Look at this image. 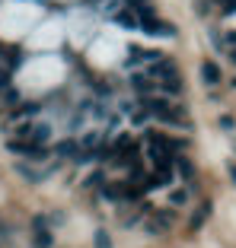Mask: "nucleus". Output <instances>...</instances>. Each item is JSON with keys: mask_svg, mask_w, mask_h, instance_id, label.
Here are the masks:
<instances>
[{"mask_svg": "<svg viewBox=\"0 0 236 248\" xmlns=\"http://www.w3.org/2000/svg\"><path fill=\"white\" fill-rule=\"evenodd\" d=\"M147 226H150V232H166V226H172V213H166V210L153 213Z\"/></svg>", "mask_w": 236, "mask_h": 248, "instance_id": "obj_4", "label": "nucleus"}, {"mask_svg": "<svg viewBox=\"0 0 236 248\" xmlns=\"http://www.w3.org/2000/svg\"><path fill=\"white\" fill-rule=\"evenodd\" d=\"M169 201H172L176 207H182L185 201H188V194H185V191H172V197H169Z\"/></svg>", "mask_w": 236, "mask_h": 248, "instance_id": "obj_12", "label": "nucleus"}, {"mask_svg": "<svg viewBox=\"0 0 236 248\" xmlns=\"http://www.w3.org/2000/svg\"><path fill=\"white\" fill-rule=\"evenodd\" d=\"M150 80H153L156 86L163 83L169 93H179V89H182V83H179V73H176V67H172L169 61H156V67L150 70Z\"/></svg>", "mask_w": 236, "mask_h": 248, "instance_id": "obj_1", "label": "nucleus"}, {"mask_svg": "<svg viewBox=\"0 0 236 248\" xmlns=\"http://www.w3.org/2000/svg\"><path fill=\"white\" fill-rule=\"evenodd\" d=\"M176 169H179V172H182L185 178H192V175H195V166H192V162H188V159H185V156H179V159H176Z\"/></svg>", "mask_w": 236, "mask_h": 248, "instance_id": "obj_10", "label": "nucleus"}, {"mask_svg": "<svg viewBox=\"0 0 236 248\" xmlns=\"http://www.w3.org/2000/svg\"><path fill=\"white\" fill-rule=\"evenodd\" d=\"M131 86L137 89V93H150V89H156V83L150 80V77H144V73H134V77H131Z\"/></svg>", "mask_w": 236, "mask_h": 248, "instance_id": "obj_7", "label": "nucleus"}, {"mask_svg": "<svg viewBox=\"0 0 236 248\" xmlns=\"http://www.w3.org/2000/svg\"><path fill=\"white\" fill-rule=\"evenodd\" d=\"M147 156H150V162H153L156 169H163V172H172V150H166V146H156V143H150L147 140Z\"/></svg>", "mask_w": 236, "mask_h": 248, "instance_id": "obj_2", "label": "nucleus"}, {"mask_svg": "<svg viewBox=\"0 0 236 248\" xmlns=\"http://www.w3.org/2000/svg\"><path fill=\"white\" fill-rule=\"evenodd\" d=\"M201 80H204L207 86H214V83H220V67H217L214 61H204V64H201Z\"/></svg>", "mask_w": 236, "mask_h": 248, "instance_id": "obj_5", "label": "nucleus"}, {"mask_svg": "<svg viewBox=\"0 0 236 248\" xmlns=\"http://www.w3.org/2000/svg\"><path fill=\"white\" fill-rule=\"evenodd\" d=\"M115 19L121 22V29H137V26H140V22H137V13H118Z\"/></svg>", "mask_w": 236, "mask_h": 248, "instance_id": "obj_8", "label": "nucleus"}, {"mask_svg": "<svg viewBox=\"0 0 236 248\" xmlns=\"http://www.w3.org/2000/svg\"><path fill=\"white\" fill-rule=\"evenodd\" d=\"M10 86V70L3 67V58H0V89H7Z\"/></svg>", "mask_w": 236, "mask_h": 248, "instance_id": "obj_11", "label": "nucleus"}, {"mask_svg": "<svg viewBox=\"0 0 236 248\" xmlns=\"http://www.w3.org/2000/svg\"><path fill=\"white\" fill-rule=\"evenodd\" d=\"M230 42H236V35H233V38H230Z\"/></svg>", "mask_w": 236, "mask_h": 248, "instance_id": "obj_16", "label": "nucleus"}, {"mask_svg": "<svg viewBox=\"0 0 236 248\" xmlns=\"http://www.w3.org/2000/svg\"><path fill=\"white\" fill-rule=\"evenodd\" d=\"M233 61H236V51H233Z\"/></svg>", "mask_w": 236, "mask_h": 248, "instance_id": "obj_17", "label": "nucleus"}, {"mask_svg": "<svg viewBox=\"0 0 236 248\" xmlns=\"http://www.w3.org/2000/svg\"><path fill=\"white\" fill-rule=\"evenodd\" d=\"M93 245H96V248H112L109 232H105V229H96V235H93Z\"/></svg>", "mask_w": 236, "mask_h": 248, "instance_id": "obj_9", "label": "nucleus"}, {"mask_svg": "<svg viewBox=\"0 0 236 248\" xmlns=\"http://www.w3.org/2000/svg\"><path fill=\"white\" fill-rule=\"evenodd\" d=\"M58 153H61V156H70V153H74V143H61Z\"/></svg>", "mask_w": 236, "mask_h": 248, "instance_id": "obj_13", "label": "nucleus"}, {"mask_svg": "<svg viewBox=\"0 0 236 248\" xmlns=\"http://www.w3.org/2000/svg\"><path fill=\"white\" fill-rule=\"evenodd\" d=\"M233 178H236V166H233Z\"/></svg>", "mask_w": 236, "mask_h": 248, "instance_id": "obj_15", "label": "nucleus"}, {"mask_svg": "<svg viewBox=\"0 0 236 248\" xmlns=\"http://www.w3.org/2000/svg\"><path fill=\"white\" fill-rule=\"evenodd\" d=\"M137 22H144L140 29H144V32H150V35H172V26H166V22L153 19V16H140Z\"/></svg>", "mask_w": 236, "mask_h": 248, "instance_id": "obj_3", "label": "nucleus"}, {"mask_svg": "<svg viewBox=\"0 0 236 248\" xmlns=\"http://www.w3.org/2000/svg\"><path fill=\"white\" fill-rule=\"evenodd\" d=\"M220 127L223 131H233V118H220Z\"/></svg>", "mask_w": 236, "mask_h": 248, "instance_id": "obj_14", "label": "nucleus"}, {"mask_svg": "<svg viewBox=\"0 0 236 248\" xmlns=\"http://www.w3.org/2000/svg\"><path fill=\"white\" fill-rule=\"evenodd\" d=\"M35 248H51V232L45 229V219H35Z\"/></svg>", "mask_w": 236, "mask_h": 248, "instance_id": "obj_6", "label": "nucleus"}]
</instances>
